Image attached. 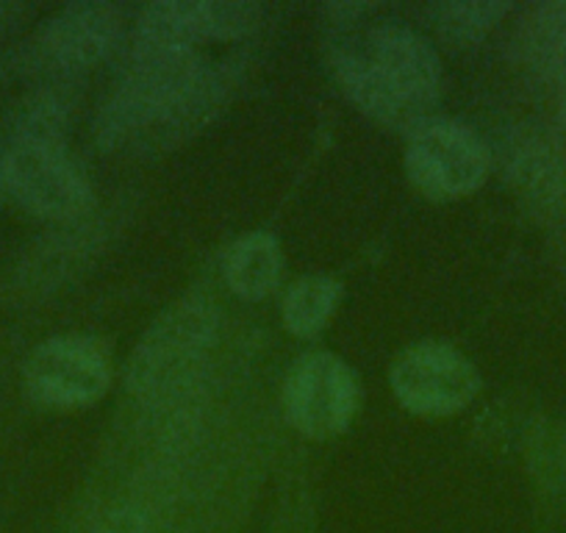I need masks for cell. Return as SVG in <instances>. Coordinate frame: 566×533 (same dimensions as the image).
Segmentation results:
<instances>
[{
  "instance_id": "1",
  "label": "cell",
  "mask_w": 566,
  "mask_h": 533,
  "mask_svg": "<svg viewBox=\"0 0 566 533\" xmlns=\"http://www.w3.org/2000/svg\"><path fill=\"white\" fill-rule=\"evenodd\" d=\"M231 84V67L206 53H128L123 79L97 112V145L114 154L176 148L220 112Z\"/></svg>"
},
{
  "instance_id": "2",
  "label": "cell",
  "mask_w": 566,
  "mask_h": 533,
  "mask_svg": "<svg viewBox=\"0 0 566 533\" xmlns=\"http://www.w3.org/2000/svg\"><path fill=\"white\" fill-rule=\"evenodd\" d=\"M350 29L331 48L334 75L367 117L413 130L433 117L442 97V62L433 45L406 23H361L369 7H336Z\"/></svg>"
},
{
  "instance_id": "3",
  "label": "cell",
  "mask_w": 566,
  "mask_h": 533,
  "mask_svg": "<svg viewBox=\"0 0 566 533\" xmlns=\"http://www.w3.org/2000/svg\"><path fill=\"white\" fill-rule=\"evenodd\" d=\"M67 106L34 95L0 137V198L40 220H75L92 206V184L67 148Z\"/></svg>"
},
{
  "instance_id": "4",
  "label": "cell",
  "mask_w": 566,
  "mask_h": 533,
  "mask_svg": "<svg viewBox=\"0 0 566 533\" xmlns=\"http://www.w3.org/2000/svg\"><path fill=\"white\" fill-rule=\"evenodd\" d=\"M214 331V309L203 301H184L167 309L142 336L130 358L125 378L130 395L154 404L181 391L209 353Z\"/></svg>"
},
{
  "instance_id": "5",
  "label": "cell",
  "mask_w": 566,
  "mask_h": 533,
  "mask_svg": "<svg viewBox=\"0 0 566 533\" xmlns=\"http://www.w3.org/2000/svg\"><path fill=\"white\" fill-rule=\"evenodd\" d=\"M264 20L255 3L228 0H161L148 3L134 20L128 53L176 56L203 53L214 42H237L253 34Z\"/></svg>"
},
{
  "instance_id": "6",
  "label": "cell",
  "mask_w": 566,
  "mask_h": 533,
  "mask_svg": "<svg viewBox=\"0 0 566 533\" xmlns=\"http://www.w3.org/2000/svg\"><path fill=\"white\" fill-rule=\"evenodd\" d=\"M406 170L424 195L453 200L481 187L489 173V148L459 119L431 117L408 130Z\"/></svg>"
},
{
  "instance_id": "7",
  "label": "cell",
  "mask_w": 566,
  "mask_h": 533,
  "mask_svg": "<svg viewBox=\"0 0 566 533\" xmlns=\"http://www.w3.org/2000/svg\"><path fill=\"white\" fill-rule=\"evenodd\" d=\"M361 406L356 369L336 353L317 351L297 358L283 380V409L292 426L312 439L347 431Z\"/></svg>"
},
{
  "instance_id": "8",
  "label": "cell",
  "mask_w": 566,
  "mask_h": 533,
  "mask_svg": "<svg viewBox=\"0 0 566 533\" xmlns=\"http://www.w3.org/2000/svg\"><path fill=\"white\" fill-rule=\"evenodd\" d=\"M112 380L106 351L90 336L59 334L29 353L23 384L34 404L48 409H84L101 400Z\"/></svg>"
},
{
  "instance_id": "9",
  "label": "cell",
  "mask_w": 566,
  "mask_h": 533,
  "mask_svg": "<svg viewBox=\"0 0 566 533\" xmlns=\"http://www.w3.org/2000/svg\"><path fill=\"white\" fill-rule=\"evenodd\" d=\"M391 391L408 411L448 417L467 409L481 389L475 364L442 342H419L391 364Z\"/></svg>"
},
{
  "instance_id": "10",
  "label": "cell",
  "mask_w": 566,
  "mask_h": 533,
  "mask_svg": "<svg viewBox=\"0 0 566 533\" xmlns=\"http://www.w3.org/2000/svg\"><path fill=\"white\" fill-rule=\"evenodd\" d=\"M123 42V14L114 3H70L45 20L42 56L64 73L90 70L112 56Z\"/></svg>"
},
{
  "instance_id": "11",
  "label": "cell",
  "mask_w": 566,
  "mask_h": 533,
  "mask_svg": "<svg viewBox=\"0 0 566 533\" xmlns=\"http://www.w3.org/2000/svg\"><path fill=\"white\" fill-rule=\"evenodd\" d=\"M511 176L527 200L547 215H566V156L547 137H527L514 150Z\"/></svg>"
},
{
  "instance_id": "12",
  "label": "cell",
  "mask_w": 566,
  "mask_h": 533,
  "mask_svg": "<svg viewBox=\"0 0 566 533\" xmlns=\"http://www.w3.org/2000/svg\"><path fill=\"white\" fill-rule=\"evenodd\" d=\"M283 273L281 244L272 233L253 231L237 239L222 261L226 284L244 301H261L277 286Z\"/></svg>"
},
{
  "instance_id": "13",
  "label": "cell",
  "mask_w": 566,
  "mask_h": 533,
  "mask_svg": "<svg viewBox=\"0 0 566 533\" xmlns=\"http://www.w3.org/2000/svg\"><path fill=\"white\" fill-rule=\"evenodd\" d=\"M342 286L328 275H306L286 290L281 317L295 336H317L339 306Z\"/></svg>"
},
{
  "instance_id": "14",
  "label": "cell",
  "mask_w": 566,
  "mask_h": 533,
  "mask_svg": "<svg viewBox=\"0 0 566 533\" xmlns=\"http://www.w3.org/2000/svg\"><path fill=\"white\" fill-rule=\"evenodd\" d=\"M511 12V3L497 0H472V3H433L428 9L433 29L448 42L464 45L478 42Z\"/></svg>"
},
{
  "instance_id": "15",
  "label": "cell",
  "mask_w": 566,
  "mask_h": 533,
  "mask_svg": "<svg viewBox=\"0 0 566 533\" xmlns=\"http://www.w3.org/2000/svg\"><path fill=\"white\" fill-rule=\"evenodd\" d=\"M555 84H558V108H560V119L566 123V70L564 73L555 79Z\"/></svg>"
},
{
  "instance_id": "16",
  "label": "cell",
  "mask_w": 566,
  "mask_h": 533,
  "mask_svg": "<svg viewBox=\"0 0 566 533\" xmlns=\"http://www.w3.org/2000/svg\"><path fill=\"white\" fill-rule=\"evenodd\" d=\"M12 14H14L12 3H0V31L7 29L9 20H12Z\"/></svg>"
}]
</instances>
